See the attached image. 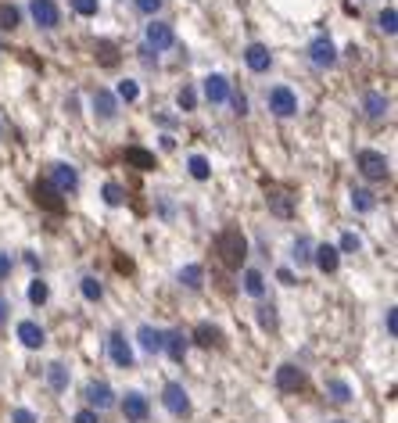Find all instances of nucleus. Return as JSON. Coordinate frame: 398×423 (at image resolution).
<instances>
[{
	"instance_id": "f257e3e1",
	"label": "nucleus",
	"mask_w": 398,
	"mask_h": 423,
	"mask_svg": "<svg viewBox=\"0 0 398 423\" xmlns=\"http://www.w3.org/2000/svg\"><path fill=\"white\" fill-rule=\"evenodd\" d=\"M212 248H216V255H219V262H223L226 269H241L244 259H248V237L241 234L237 226L219 230L216 241H212Z\"/></svg>"
},
{
	"instance_id": "f03ea898",
	"label": "nucleus",
	"mask_w": 398,
	"mask_h": 423,
	"mask_svg": "<svg viewBox=\"0 0 398 423\" xmlns=\"http://www.w3.org/2000/svg\"><path fill=\"white\" fill-rule=\"evenodd\" d=\"M355 165H359V173L370 183H381V180L391 176V165H388V158L381 151H359V155H355Z\"/></svg>"
},
{
	"instance_id": "7ed1b4c3",
	"label": "nucleus",
	"mask_w": 398,
	"mask_h": 423,
	"mask_svg": "<svg viewBox=\"0 0 398 423\" xmlns=\"http://www.w3.org/2000/svg\"><path fill=\"white\" fill-rule=\"evenodd\" d=\"M266 104H269V112H273L277 119L298 115V94L291 90V87H273V90L266 94Z\"/></svg>"
},
{
	"instance_id": "20e7f679",
	"label": "nucleus",
	"mask_w": 398,
	"mask_h": 423,
	"mask_svg": "<svg viewBox=\"0 0 398 423\" xmlns=\"http://www.w3.org/2000/svg\"><path fill=\"white\" fill-rule=\"evenodd\" d=\"M119 409H122V416L130 423H148L151 420V402H148L144 391H126L122 402H119Z\"/></svg>"
},
{
	"instance_id": "39448f33",
	"label": "nucleus",
	"mask_w": 398,
	"mask_h": 423,
	"mask_svg": "<svg viewBox=\"0 0 398 423\" xmlns=\"http://www.w3.org/2000/svg\"><path fill=\"white\" fill-rule=\"evenodd\" d=\"M33 201L44 208V212H65V194H61V190L51 183V180H36L33 183Z\"/></svg>"
},
{
	"instance_id": "423d86ee",
	"label": "nucleus",
	"mask_w": 398,
	"mask_h": 423,
	"mask_svg": "<svg viewBox=\"0 0 398 423\" xmlns=\"http://www.w3.org/2000/svg\"><path fill=\"white\" fill-rule=\"evenodd\" d=\"M273 384H277V391H284V395H302V391L309 388V380H305V373H302L295 363H284V366H277Z\"/></svg>"
},
{
	"instance_id": "0eeeda50",
	"label": "nucleus",
	"mask_w": 398,
	"mask_h": 423,
	"mask_svg": "<svg viewBox=\"0 0 398 423\" xmlns=\"http://www.w3.org/2000/svg\"><path fill=\"white\" fill-rule=\"evenodd\" d=\"M29 15H33V22L40 29H58L61 26V11L54 0H29Z\"/></svg>"
},
{
	"instance_id": "6e6552de",
	"label": "nucleus",
	"mask_w": 398,
	"mask_h": 423,
	"mask_svg": "<svg viewBox=\"0 0 398 423\" xmlns=\"http://www.w3.org/2000/svg\"><path fill=\"white\" fill-rule=\"evenodd\" d=\"M162 402L173 416H191V395L183 391V384H165L162 388Z\"/></svg>"
},
{
	"instance_id": "1a4fd4ad",
	"label": "nucleus",
	"mask_w": 398,
	"mask_h": 423,
	"mask_svg": "<svg viewBox=\"0 0 398 423\" xmlns=\"http://www.w3.org/2000/svg\"><path fill=\"white\" fill-rule=\"evenodd\" d=\"M309 58H312V65H320V69H334L338 65V47L330 44V36H316L309 44Z\"/></svg>"
},
{
	"instance_id": "9d476101",
	"label": "nucleus",
	"mask_w": 398,
	"mask_h": 423,
	"mask_svg": "<svg viewBox=\"0 0 398 423\" xmlns=\"http://www.w3.org/2000/svg\"><path fill=\"white\" fill-rule=\"evenodd\" d=\"M144 40H148L151 51H169L176 44V33L169 22H148V29H144Z\"/></svg>"
},
{
	"instance_id": "9b49d317",
	"label": "nucleus",
	"mask_w": 398,
	"mask_h": 423,
	"mask_svg": "<svg viewBox=\"0 0 398 423\" xmlns=\"http://www.w3.org/2000/svg\"><path fill=\"white\" fill-rule=\"evenodd\" d=\"M108 359L119 370H133V348L122 334H108Z\"/></svg>"
},
{
	"instance_id": "f8f14e48",
	"label": "nucleus",
	"mask_w": 398,
	"mask_h": 423,
	"mask_svg": "<svg viewBox=\"0 0 398 423\" xmlns=\"http://www.w3.org/2000/svg\"><path fill=\"white\" fill-rule=\"evenodd\" d=\"M51 183L61 190V194H76L79 190V173L72 165H65V162H54V169H51Z\"/></svg>"
},
{
	"instance_id": "ddd939ff",
	"label": "nucleus",
	"mask_w": 398,
	"mask_h": 423,
	"mask_svg": "<svg viewBox=\"0 0 398 423\" xmlns=\"http://www.w3.org/2000/svg\"><path fill=\"white\" fill-rule=\"evenodd\" d=\"M87 402H90L94 413H104V409L115 406V391L104 384V380H94V384H87Z\"/></svg>"
},
{
	"instance_id": "4468645a",
	"label": "nucleus",
	"mask_w": 398,
	"mask_h": 423,
	"mask_svg": "<svg viewBox=\"0 0 398 423\" xmlns=\"http://www.w3.org/2000/svg\"><path fill=\"white\" fill-rule=\"evenodd\" d=\"M244 61L251 72H269V65H273V51H269L266 44H248L244 47Z\"/></svg>"
},
{
	"instance_id": "2eb2a0df",
	"label": "nucleus",
	"mask_w": 398,
	"mask_h": 423,
	"mask_svg": "<svg viewBox=\"0 0 398 423\" xmlns=\"http://www.w3.org/2000/svg\"><path fill=\"white\" fill-rule=\"evenodd\" d=\"M312 262H316L320 273H338V266H341V251L334 248V244H316V248H312Z\"/></svg>"
},
{
	"instance_id": "dca6fc26",
	"label": "nucleus",
	"mask_w": 398,
	"mask_h": 423,
	"mask_svg": "<svg viewBox=\"0 0 398 423\" xmlns=\"http://www.w3.org/2000/svg\"><path fill=\"white\" fill-rule=\"evenodd\" d=\"M94 115L101 122H112L119 115V97L108 94V90H94Z\"/></svg>"
},
{
	"instance_id": "f3484780",
	"label": "nucleus",
	"mask_w": 398,
	"mask_h": 423,
	"mask_svg": "<svg viewBox=\"0 0 398 423\" xmlns=\"http://www.w3.org/2000/svg\"><path fill=\"white\" fill-rule=\"evenodd\" d=\"M230 94H234V90H230V79L226 76H219V72L205 76V97L212 101V104H226Z\"/></svg>"
},
{
	"instance_id": "a211bd4d",
	"label": "nucleus",
	"mask_w": 398,
	"mask_h": 423,
	"mask_svg": "<svg viewBox=\"0 0 398 423\" xmlns=\"http://www.w3.org/2000/svg\"><path fill=\"white\" fill-rule=\"evenodd\" d=\"M388 97L384 94H377V90H370V94H363V112H366V119L370 122H381V119H388Z\"/></svg>"
},
{
	"instance_id": "6ab92c4d",
	"label": "nucleus",
	"mask_w": 398,
	"mask_h": 423,
	"mask_svg": "<svg viewBox=\"0 0 398 423\" xmlns=\"http://www.w3.org/2000/svg\"><path fill=\"white\" fill-rule=\"evenodd\" d=\"M18 341H22L26 348H44L47 334H44V327H40L36 320H22L18 323Z\"/></svg>"
},
{
	"instance_id": "aec40b11",
	"label": "nucleus",
	"mask_w": 398,
	"mask_h": 423,
	"mask_svg": "<svg viewBox=\"0 0 398 423\" xmlns=\"http://www.w3.org/2000/svg\"><path fill=\"white\" fill-rule=\"evenodd\" d=\"M187 348H191V341L183 337V330H165V352H169L173 363H183Z\"/></svg>"
},
{
	"instance_id": "412c9836",
	"label": "nucleus",
	"mask_w": 398,
	"mask_h": 423,
	"mask_svg": "<svg viewBox=\"0 0 398 423\" xmlns=\"http://www.w3.org/2000/svg\"><path fill=\"white\" fill-rule=\"evenodd\" d=\"M137 337H140V348H144V352H151V355L165 352V330H155V327H140V330H137Z\"/></svg>"
},
{
	"instance_id": "4be33fe9",
	"label": "nucleus",
	"mask_w": 398,
	"mask_h": 423,
	"mask_svg": "<svg viewBox=\"0 0 398 423\" xmlns=\"http://www.w3.org/2000/svg\"><path fill=\"white\" fill-rule=\"evenodd\" d=\"M122 162L137 165L140 173H151V169L158 165V162H155V155H151V151H144V147H126V151H122Z\"/></svg>"
},
{
	"instance_id": "5701e85b",
	"label": "nucleus",
	"mask_w": 398,
	"mask_h": 423,
	"mask_svg": "<svg viewBox=\"0 0 398 423\" xmlns=\"http://www.w3.org/2000/svg\"><path fill=\"white\" fill-rule=\"evenodd\" d=\"M241 287H244V294H251V298H266V277L259 269H244L241 273Z\"/></svg>"
},
{
	"instance_id": "b1692460",
	"label": "nucleus",
	"mask_w": 398,
	"mask_h": 423,
	"mask_svg": "<svg viewBox=\"0 0 398 423\" xmlns=\"http://www.w3.org/2000/svg\"><path fill=\"white\" fill-rule=\"evenodd\" d=\"M194 345H198V348H223V334H219V327L201 323V327L194 330Z\"/></svg>"
},
{
	"instance_id": "393cba45",
	"label": "nucleus",
	"mask_w": 398,
	"mask_h": 423,
	"mask_svg": "<svg viewBox=\"0 0 398 423\" xmlns=\"http://www.w3.org/2000/svg\"><path fill=\"white\" fill-rule=\"evenodd\" d=\"M180 284H183L187 291H201V287H205V269H201L198 262L183 266V269H180Z\"/></svg>"
},
{
	"instance_id": "a878e982",
	"label": "nucleus",
	"mask_w": 398,
	"mask_h": 423,
	"mask_svg": "<svg viewBox=\"0 0 398 423\" xmlns=\"http://www.w3.org/2000/svg\"><path fill=\"white\" fill-rule=\"evenodd\" d=\"M266 201H269V208H273L280 219H291V216H295V205H291V201H287V194H280V190H269Z\"/></svg>"
},
{
	"instance_id": "bb28decb",
	"label": "nucleus",
	"mask_w": 398,
	"mask_h": 423,
	"mask_svg": "<svg viewBox=\"0 0 398 423\" xmlns=\"http://www.w3.org/2000/svg\"><path fill=\"white\" fill-rule=\"evenodd\" d=\"M312 248H316V244H312L309 237H298V241H295V248H291V259H295L298 269H302V266H312Z\"/></svg>"
},
{
	"instance_id": "cd10ccee",
	"label": "nucleus",
	"mask_w": 398,
	"mask_h": 423,
	"mask_svg": "<svg viewBox=\"0 0 398 423\" xmlns=\"http://www.w3.org/2000/svg\"><path fill=\"white\" fill-rule=\"evenodd\" d=\"M47 380H51V388L61 395V391L69 388V366H65V363H51V366H47Z\"/></svg>"
},
{
	"instance_id": "c85d7f7f",
	"label": "nucleus",
	"mask_w": 398,
	"mask_h": 423,
	"mask_svg": "<svg viewBox=\"0 0 398 423\" xmlns=\"http://www.w3.org/2000/svg\"><path fill=\"white\" fill-rule=\"evenodd\" d=\"M18 26H22V11H18L15 4H0V29L15 33Z\"/></svg>"
},
{
	"instance_id": "c756f323",
	"label": "nucleus",
	"mask_w": 398,
	"mask_h": 423,
	"mask_svg": "<svg viewBox=\"0 0 398 423\" xmlns=\"http://www.w3.org/2000/svg\"><path fill=\"white\" fill-rule=\"evenodd\" d=\"M352 208H355V212H373V208H377L373 190H366V187H355V190H352Z\"/></svg>"
},
{
	"instance_id": "7c9ffc66",
	"label": "nucleus",
	"mask_w": 398,
	"mask_h": 423,
	"mask_svg": "<svg viewBox=\"0 0 398 423\" xmlns=\"http://www.w3.org/2000/svg\"><path fill=\"white\" fill-rule=\"evenodd\" d=\"M187 169H191V176H194L198 183H205L208 176H212V165H208L205 155H191V158H187Z\"/></svg>"
},
{
	"instance_id": "2f4dec72",
	"label": "nucleus",
	"mask_w": 398,
	"mask_h": 423,
	"mask_svg": "<svg viewBox=\"0 0 398 423\" xmlns=\"http://www.w3.org/2000/svg\"><path fill=\"white\" fill-rule=\"evenodd\" d=\"M101 198H104V205H112V208H119V205H126V190L115 183V180H108L101 187Z\"/></svg>"
},
{
	"instance_id": "473e14b6",
	"label": "nucleus",
	"mask_w": 398,
	"mask_h": 423,
	"mask_svg": "<svg viewBox=\"0 0 398 423\" xmlns=\"http://www.w3.org/2000/svg\"><path fill=\"white\" fill-rule=\"evenodd\" d=\"M79 291H83V298H87V302H101L104 298V284L97 277H83L79 280Z\"/></svg>"
},
{
	"instance_id": "72a5a7b5",
	"label": "nucleus",
	"mask_w": 398,
	"mask_h": 423,
	"mask_svg": "<svg viewBox=\"0 0 398 423\" xmlns=\"http://www.w3.org/2000/svg\"><path fill=\"white\" fill-rule=\"evenodd\" d=\"M259 323H262L266 330H277V327H280V320H277V305H273V302H262V305H259Z\"/></svg>"
},
{
	"instance_id": "f704fd0d",
	"label": "nucleus",
	"mask_w": 398,
	"mask_h": 423,
	"mask_svg": "<svg viewBox=\"0 0 398 423\" xmlns=\"http://www.w3.org/2000/svg\"><path fill=\"white\" fill-rule=\"evenodd\" d=\"M94 54H97V61H101V65H108V69H115V65H119V51H115L112 44H104V40L94 47Z\"/></svg>"
},
{
	"instance_id": "c9c22d12",
	"label": "nucleus",
	"mask_w": 398,
	"mask_h": 423,
	"mask_svg": "<svg viewBox=\"0 0 398 423\" xmlns=\"http://www.w3.org/2000/svg\"><path fill=\"white\" fill-rule=\"evenodd\" d=\"M327 391H330L334 402H341V406H345V402H352V388L345 384V380H327Z\"/></svg>"
},
{
	"instance_id": "e433bc0d",
	"label": "nucleus",
	"mask_w": 398,
	"mask_h": 423,
	"mask_svg": "<svg viewBox=\"0 0 398 423\" xmlns=\"http://www.w3.org/2000/svg\"><path fill=\"white\" fill-rule=\"evenodd\" d=\"M377 22H381V29H384L388 36H395V33H398V11H395V8H384L381 15H377Z\"/></svg>"
},
{
	"instance_id": "4c0bfd02",
	"label": "nucleus",
	"mask_w": 398,
	"mask_h": 423,
	"mask_svg": "<svg viewBox=\"0 0 398 423\" xmlns=\"http://www.w3.org/2000/svg\"><path fill=\"white\" fill-rule=\"evenodd\" d=\"M47 298H51V287H47L44 280H33V284H29V302H33V305H44Z\"/></svg>"
},
{
	"instance_id": "58836bf2",
	"label": "nucleus",
	"mask_w": 398,
	"mask_h": 423,
	"mask_svg": "<svg viewBox=\"0 0 398 423\" xmlns=\"http://www.w3.org/2000/svg\"><path fill=\"white\" fill-rule=\"evenodd\" d=\"M176 104H180V112H194V108H198V94H194V87H183V90L176 94Z\"/></svg>"
},
{
	"instance_id": "ea45409f",
	"label": "nucleus",
	"mask_w": 398,
	"mask_h": 423,
	"mask_svg": "<svg viewBox=\"0 0 398 423\" xmlns=\"http://www.w3.org/2000/svg\"><path fill=\"white\" fill-rule=\"evenodd\" d=\"M97 8H101V0H72V11L83 15V18H94Z\"/></svg>"
},
{
	"instance_id": "a19ab883",
	"label": "nucleus",
	"mask_w": 398,
	"mask_h": 423,
	"mask_svg": "<svg viewBox=\"0 0 398 423\" xmlns=\"http://www.w3.org/2000/svg\"><path fill=\"white\" fill-rule=\"evenodd\" d=\"M137 97H140V87L133 79H122L119 83V101H137Z\"/></svg>"
},
{
	"instance_id": "79ce46f5",
	"label": "nucleus",
	"mask_w": 398,
	"mask_h": 423,
	"mask_svg": "<svg viewBox=\"0 0 398 423\" xmlns=\"http://www.w3.org/2000/svg\"><path fill=\"white\" fill-rule=\"evenodd\" d=\"M363 248V241L355 237V234H341V244H338V251H345V255H355V251Z\"/></svg>"
},
{
	"instance_id": "37998d69",
	"label": "nucleus",
	"mask_w": 398,
	"mask_h": 423,
	"mask_svg": "<svg viewBox=\"0 0 398 423\" xmlns=\"http://www.w3.org/2000/svg\"><path fill=\"white\" fill-rule=\"evenodd\" d=\"M133 4H137V11H140V15H151V18L162 11V0H133Z\"/></svg>"
},
{
	"instance_id": "c03bdc74",
	"label": "nucleus",
	"mask_w": 398,
	"mask_h": 423,
	"mask_svg": "<svg viewBox=\"0 0 398 423\" xmlns=\"http://www.w3.org/2000/svg\"><path fill=\"white\" fill-rule=\"evenodd\" d=\"M226 101L234 104V112H237V115H248V97H244V94H230Z\"/></svg>"
},
{
	"instance_id": "a18cd8bd",
	"label": "nucleus",
	"mask_w": 398,
	"mask_h": 423,
	"mask_svg": "<svg viewBox=\"0 0 398 423\" xmlns=\"http://www.w3.org/2000/svg\"><path fill=\"white\" fill-rule=\"evenodd\" d=\"M384 327H388V337H395V334H398V312H395V309H388V316H384Z\"/></svg>"
},
{
	"instance_id": "49530a36",
	"label": "nucleus",
	"mask_w": 398,
	"mask_h": 423,
	"mask_svg": "<svg viewBox=\"0 0 398 423\" xmlns=\"http://www.w3.org/2000/svg\"><path fill=\"white\" fill-rule=\"evenodd\" d=\"M72 423H101V416H97V413H94V409H79V413H76V420H72Z\"/></svg>"
},
{
	"instance_id": "de8ad7c7",
	"label": "nucleus",
	"mask_w": 398,
	"mask_h": 423,
	"mask_svg": "<svg viewBox=\"0 0 398 423\" xmlns=\"http://www.w3.org/2000/svg\"><path fill=\"white\" fill-rule=\"evenodd\" d=\"M11 423H36V416H33L29 409H15V413H11Z\"/></svg>"
},
{
	"instance_id": "09e8293b",
	"label": "nucleus",
	"mask_w": 398,
	"mask_h": 423,
	"mask_svg": "<svg viewBox=\"0 0 398 423\" xmlns=\"http://www.w3.org/2000/svg\"><path fill=\"white\" fill-rule=\"evenodd\" d=\"M8 277H11V255L0 251V280H8Z\"/></svg>"
},
{
	"instance_id": "8fccbe9b",
	"label": "nucleus",
	"mask_w": 398,
	"mask_h": 423,
	"mask_svg": "<svg viewBox=\"0 0 398 423\" xmlns=\"http://www.w3.org/2000/svg\"><path fill=\"white\" fill-rule=\"evenodd\" d=\"M277 280H280V284H287V287H291V284H298V280H295V273H291V269H280V273H277Z\"/></svg>"
},
{
	"instance_id": "3c124183",
	"label": "nucleus",
	"mask_w": 398,
	"mask_h": 423,
	"mask_svg": "<svg viewBox=\"0 0 398 423\" xmlns=\"http://www.w3.org/2000/svg\"><path fill=\"white\" fill-rule=\"evenodd\" d=\"M8 312H11V305H8L4 298H0V327H4V323H8Z\"/></svg>"
},
{
	"instance_id": "603ef678",
	"label": "nucleus",
	"mask_w": 398,
	"mask_h": 423,
	"mask_svg": "<svg viewBox=\"0 0 398 423\" xmlns=\"http://www.w3.org/2000/svg\"><path fill=\"white\" fill-rule=\"evenodd\" d=\"M334 423H345V420H334Z\"/></svg>"
},
{
	"instance_id": "864d4df0",
	"label": "nucleus",
	"mask_w": 398,
	"mask_h": 423,
	"mask_svg": "<svg viewBox=\"0 0 398 423\" xmlns=\"http://www.w3.org/2000/svg\"><path fill=\"white\" fill-rule=\"evenodd\" d=\"M0 51H4V47H0Z\"/></svg>"
},
{
	"instance_id": "5fc2aeb1",
	"label": "nucleus",
	"mask_w": 398,
	"mask_h": 423,
	"mask_svg": "<svg viewBox=\"0 0 398 423\" xmlns=\"http://www.w3.org/2000/svg\"><path fill=\"white\" fill-rule=\"evenodd\" d=\"M0 133H4V130H0Z\"/></svg>"
}]
</instances>
